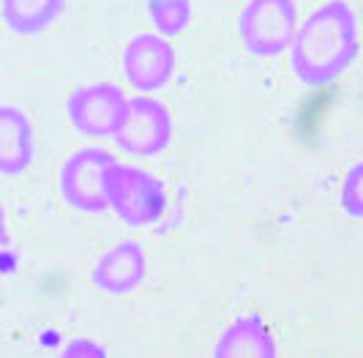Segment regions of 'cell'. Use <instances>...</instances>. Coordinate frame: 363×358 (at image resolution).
<instances>
[{
  "instance_id": "cell-3",
  "label": "cell",
  "mask_w": 363,
  "mask_h": 358,
  "mask_svg": "<svg viewBox=\"0 0 363 358\" xmlns=\"http://www.w3.org/2000/svg\"><path fill=\"white\" fill-rule=\"evenodd\" d=\"M298 28L295 0H249L238 17V36L246 53L257 58H276L290 50Z\"/></svg>"
},
{
  "instance_id": "cell-11",
  "label": "cell",
  "mask_w": 363,
  "mask_h": 358,
  "mask_svg": "<svg viewBox=\"0 0 363 358\" xmlns=\"http://www.w3.org/2000/svg\"><path fill=\"white\" fill-rule=\"evenodd\" d=\"M66 9V0H3L0 14L17 36H38L52 28Z\"/></svg>"
},
{
  "instance_id": "cell-14",
  "label": "cell",
  "mask_w": 363,
  "mask_h": 358,
  "mask_svg": "<svg viewBox=\"0 0 363 358\" xmlns=\"http://www.w3.org/2000/svg\"><path fill=\"white\" fill-rule=\"evenodd\" d=\"M63 356H104V347H101V345H96V342L77 340L66 347V353H63Z\"/></svg>"
},
{
  "instance_id": "cell-7",
  "label": "cell",
  "mask_w": 363,
  "mask_h": 358,
  "mask_svg": "<svg viewBox=\"0 0 363 358\" xmlns=\"http://www.w3.org/2000/svg\"><path fill=\"white\" fill-rule=\"evenodd\" d=\"M126 82L140 93H153L169 85L175 74V50L162 33H140L128 38L121 55Z\"/></svg>"
},
{
  "instance_id": "cell-10",
  "label": "cell",
  "mask_w": 363,
  "mask_h": 358,
  "mask_svg": "<svg viewBox=\"0 0 363 358\" xmlns=\"http://www.w3.org/2000/svg\"><path fill=\"white\" fill-rule=\"evenodd\" d=\"M33 124L17 107H0V173L6 178L22 175L33 164Z\"/></svg>"
},
{
  "instance_id": "cell-8",
  "label": "cell",
  "mask_w": 363,
  "mask_h": 358,
  "mask_svg": "<svg viewBox=\"0 0 363 358\" xmlns=\"http://www.w3.org/2000/svg\"><path fill=\"white\" fill-rule=\"evenodd\" d=\"M147 257L137 241H121L109 246L91 271L93 285L107 295H128L145 282Z\"/></svg>"
},
{
  "instance_id": "cell-2",
  "label": "cell",
  "mask_w": 363,
  "mask_h": 358,
  "mask_svg": "<svg viewBox=\"0 0 363 358\" xmlns=\"http://www.w3.org/2000/svg\"><path fill=\"white\" fill-rule=\"evenodd\" d=\"M109 208L128 227H150L167 208V189L156 175L134 164H112L107 173Z\"/></svg>"
},
{
  "instance_id": "cell-13",
  "label": "cell",
  "mask_w": 363,
  "mask_h": 358,
  "mask_svg": "<svg viewBox=\"0 0 363 358\" xmlns=\"http://www.w3.org/2000/svg\"><path fill=\"white\" fill-rule=\"evenodd\" d=\"M339 205L350 219H363V161L347 170L339 192Z\"/></svg>"
},
{
  "instance_id": "cell-6",
  "label": "cell",
  "mask_w": 363,
  "mask_h": 358,
  "mask_svg": "<svg viewBox=\"0 0 363 358\" xmlns=\"http://www.w3.org/2000/svg\"><path fill=\"white\" fill-rule=\"evenodd\" d=\"M118 151L140 159H153L172 143V115L153 96H134L123 129L112 137Z\"/></svg>"
},
{
  "instance_id": "cell-4",
  "label": "cell",
  "mask_w": 363,
  "mask_h": 358,
  "mask_svg": "<svg viewBox=\"0 0 363 358\" xmlns=\"http://www.w3.org/2000/svg\"><path fill=\"white\" fill-rule=\"evenodd\" d=\"M115 156L104 148H79L60 167V195L66 205L82 214H101L109 208L107 173Z\"/></svg>"
},
{
  "instance_id": "cell-1",
  "label": "cell",
  "mask_w": 363,
  "mask_h": 358,
  "mask_svg": "<svg viewBox=\"0 0 363 358\" xmlns=\"http://www.w3.org/2000/svg\"><path fill=\"white\" fill-rule=\"evenodd\" d=\"M361 53L358 14L347 0H328L301 22L290 47L292 74L309 85L323 88L336 82Z\"/></svg>"
},
{
  "instance_id": "cell-5",
  "label": "cell",
  "mask_w": 363,
  "mask_h": 358,
  "mask_svg": "<svg viewBox=\"0 0 363 358\" xmlns=\"http://www.w3.org/2000/svg\"><path fill=\"white\" fill-rule=\"evenodd\" d=\"M131 99L126 93L109 82H96L77 88L66 102L69 124L82 134V137H115L128 118Z\"/></svg>"
},
{
  "instance_id": "cell-12",
  "label": "cell",
  "mask_w": 363,
  "mask_h": 358,
  "mask_svg": "<svg viewBox=\"0 0 363 358\" xmlns=\"http://www.w3.org/2000/svg\"><path fill=\"white\" fill-rule=\"evenodd\" d=\"M147 17L164 38L181 36L191 22V0H147Z\"/></svg>"
},
{
  "instance_id": "cell-9",
  "label": "cell",
  "mask_w": 363,
  "mask_h": 358,
  "mask_svg": "<svg viewBox=\"0 0 363 358\" xmlns=\"http://www.w3.org/2000/svg\"><path fill=\"white\" fill-rule=\"evenodd\" d=\"M216 358H273L276 356V340H273L271 328L265 320L249 312L240 315L224 328V334L218 337L213 347Z\"/></svg>"
}]
</instances>
